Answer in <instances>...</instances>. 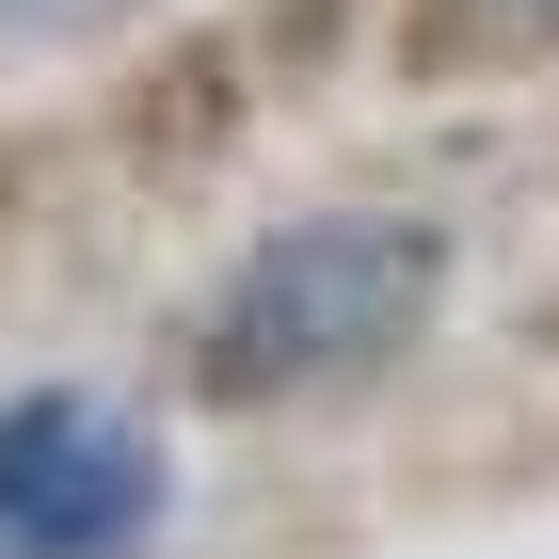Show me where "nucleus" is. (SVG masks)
Segmentation results:
<instances>
[{
    "label": "nucleus",
    "instance_id": "1",
    "mask_svg": "<svg viewBox=\"0 0 559 559\" xmlns=\"http://www.w3.org/2000/svg\"><path fill=\"white\" fill-rule=\"evenodd\" d=\"M448 320V224L384 209V192H336V209L257 224L209 288L176 304V400L192 416H320V400H368L416 368V336Z\"/></svg>",
    "mask_w": 559,
    "mask_h": 559
},
{
    "label": "nucleus",
    "instance_id": "2",
    "mask_svg": "<svg viewBox=\"0 0 559 559\" xmlns=\"http://www.w3.org/2000/svg\"><path fill=\"white\" fill-rule=\"evenodd\" d=\"M176 527V448L160 416L96 384L0 400V559H160Z\"/></svg>",
    "mask_w": 559,
    "mask_h": 559
},
{
    "label": "nucleus",
    "instance_id": "3",
    "mask_svg": "<svg viewBox=\"0 0 559 559\" xmlns=\"http://www.w3.org/2000/svg\"><path fill=\"white\" fill-rule=\"evenodd\" d=\"M96 144H112L129 192H192V176H224L240 144H257V48H240V16H176L129 81L96 96Z\"/></svg>",
    "mask_w": 559,
    "mask_h": 559
},
{
    "label": "nucleus",
    "instance_id": "4",
    "mask_svg": "<svg viewBox=\"0 0 559 559\" xmlns=\"http://www.w3.org/2000/svg\"><path fill=\"white\" fill-rule=\"evenodd\" d=\"M384 48L416 96H496L559 64V0H384Z\"/></svg>",
    "mask_w": 559,
    "mask_h": 559
},
{
    "label": "nucleus",
    "instance_id": "5",
    "mask_svg": "<svg viewBox=\"0 0 559 559\" xmlns=\"http://www.w3.org/2000/svg\"><path fill=\"white\" fill-rule=\"evenodd\" d=\"M512 352H527V368H544V384H559V288H544V304H527V320H512ZM544 464H559V416L527 431V448H512V464H496V479H544Z\"/></svg>",
    "mask_w": 559,
    "mask_h": 559
},
{
    "label": "nucleus",
    "instance_id": "6",
    "mask_svg": "<svg viewBox=\"0 0 559 559\" xmlns=\"http://www.w3.org/2000/svg\"><path fill=\"white\" fill-rule=\"evenodd\" d=\"M112 16H129V0H0V64H16V48H64V33H112Z\"/></svg>",
    "mask_w": 559,
    "mask_h": 559
},
{
    "label": "nucleus",
    "instance_id": "7",
    "mask_svg": "<svg viewBox=\"0 0 559 559\" xmlns=\"http://www.w3.org/2000/svg\"><path fill=\"white\" fill-rule=\"evenodd\" d=\"M33 192H48V144H33V129H0V240L33 224Z\"/></svg>",
    "mask_w": 559,
    "mask_h": 559
}]
</instances>
